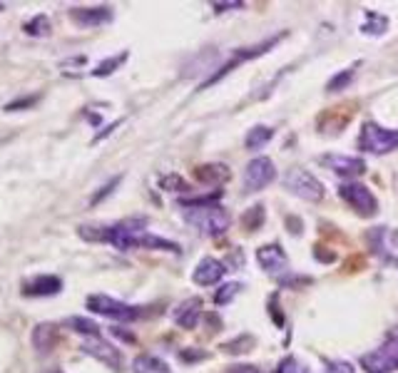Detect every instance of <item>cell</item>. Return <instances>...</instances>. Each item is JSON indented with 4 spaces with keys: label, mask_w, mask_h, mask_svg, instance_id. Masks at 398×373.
Listing matches in <instances>:
<instances>
[{
    "label": "cell",
    "mask_w": 398,
    "mask_h": 373,
    "mask_svg": "<svg viewBox=\"0 0 398 373\" xmlns=\"http://www.w3.org/2000/svg\"><path fill=\"white\" fill-rule=\"evenodd\" d=\"M185 222H190L199 234L219 236L230 229L232 217L219 204H199V207H185Z\"/></svg>",
    "instance_id": "obj_1"
},
{
    "label": "cell",
    "mask_w": 398,
    "mask_h": 373,
    "mask_svg": "<svg viewBox=\"0 0 398 373\" xmlns=\"http://www.w3.org/2000/svg\"><path fill=\"white\" fill-rule=\"evenodd\" d=\"M359 147L369 154H388L398 147V130H386L376 122H366L361 127Z\"/></svg>",
    "instance_id": "obj_2"
},
{
    "label": "cell",
    "mask_w": 398,
    "mask_h": 373,
    "mask_svg": "<svg viewBox=\"0 0 398 373\" xmlns=\"http://www.w3.org/2000/svg\"><path fill=\"white\" fill-rule=\"evenodd\" d=\"M361 366L366 373H391L398 371V331H393L381 348L361 356Z\"/></svg>",
    "instance_id": "obj_3"
},
{
    "label": "cell",
    "mask_w": 398,
    "mask_h": 373,
    "mask_svg": "<svg viewBox=\"0 0 398 373\" xmlns=\"http://www.w3.org/2000/svg\"><path fill=\"white\" fill-rule=\"evenodd\" d=\"M85 306L93 313H100V316L115 318V321H137L142 316L140 306H130L125 301H117V299L107 297V294H90Z\"/></svg>",
    "instance_id": "obj_4"
},
{
    "label": "cell",
    "mask_w": 398,
    "mask_h": 373,
    "mask_svg": "<svg viewBox=\"0 0 398 373\" xmlns=\"http://www.w3.org/2000/svg\"><path fill=\"white\" fill-rule=\"evenodd\" d=\"M284 186L289 189L294 197L304 199V202H321L324 199V184L306 170H289L284 175Z\"/></svg>",
    "instance_id": "obj_5"
},
{
    "label": "cell",
    "mask_w": 398,
    "mask_h": 373,
    "mask_svg": "<svg viewBox=\"0 0 398 373\" xmlns=\"http://www.w3.org/2000/svg\"><path fill=\"white\" fill-rule=\"evenodd\" d=\"M338 197L344 199L356 215L361 217H376L378 212V199L373 197V192L369 186L359 184V182H346L338 186Z\"/></svg>",
    "instance_id": "obj_6"
},
{
    "label": "cell",
    "mask_w": 398,
    "mask_h": 373,
    "mask_svg": "<svg viewBox=\"0 0 398 373\" xmlns=\"http://www.w3.org/2000/svg\"><path fill=\"white\" fill-rule=\"evenodd\" d=\"M284 35H274V38H269V40H264V43H259V45H254V48H241V50H234V55H232V60L230 62H224L222 67H219L217 72H214L209 80H204L202 83V90L204 88H209V85H214V83H219L224 75H230L232 70H237L239 65H244V62H249V60H254V57H259V55H264V53H269V50L274 48V45L281 40Z\"/></svg>",
    "instance_id": "obj_7"
},
{
    "label": "cell",
    "mask_w": 398,
    "mask_h": 373,
    "mask_svg": "<svg viewBox=\"0 0 398 373\" xmlns=\"http://www.w3.org/2000/svg\"><path fill=\"white\" fill-rule=\"evenodd\" d=\"M277 179V167L269 157H254L244 167V189L246 192H259Z\"/></svg>",
    "instance_id": "obj_8"
},
{
    "label": "cell",
    "mask_w": 398,
    "mask_h": 373,
    "mask_svg": "<svg viewBox=\"0 0 398 373\" xmlns=\"http://www.w3.org/2000/svg\"><path fill=\"white\" fill-rule=\"evenodd\" d=\"M82 351L88 353V356H93L95 361H100V363H105L107 368H112V371H122V363H125V358H122L120 348H115L112 344H107L102 336L82 341Z\"/></svg>",
    "instance_id": "obj_9"
},
{
    "label": "cell",
    "mask_w": 398,
    "mask_h": 373,
    "mask_svg": "<svg viewBox=\"0 0 398 373\" xmlns=\"http://www.w3.org/2000/svg\"><path fill=\"white\" fill-rule=\"evenodd\" d=\"M369 244L371 249L383 257L386 262L398 264V229H388V226H376V229L369 231Z\"/></svg>",
    "instance_id": "obj_10"
},
{
    "label": "cell",
    "mask_w": 398,
    "mask_h": 373,
    "mask_svg": "<svg viewBox=\"0 0 398 373\" xmlns=\"http://www.w3.org/2000/svg\"><path fill=\"white\" fill-rule=\"evenodd\" d=\"M112 8L110 6H93V8H70V20L80 28H100L112 22Z\"/></svg>",
    "instance_id": "obj_11"
},
{
    "label": "cell",
    "mask_w": 398,
    "mask_h": 373,
    "mask_svg": "<svg viewBox=\"0 0 398 373\" xmlns=\"http://www.w3.org/2000/svg\"><path fill=\"white\" fill-rule=\"evenodd\" d=\"M321 165L329 167L338 177H359L366 172V162L361 157H349V154H324Z\"/></svg>",
    "instance_id": "obj_12"
},
{
    "label": "cell",
    "mask_w": 398,
    "mask_h": 373,
    "mask_svg": "<svg viewBox=\"0 0 398 373\" xmlns=\"http://www.w3.org/2000/svg\"><path fill=\"white\" fill-rule=\"evenodd\" d=\"M224 271H230V269H227L219 259L204 257V259H199L197 269L192 271V279H194V284H199V286H214V284L222 281Z\"/></svg>",
    "instance_id": "obj_13"
},
{
    "label": "cell",
    "mask_w": 398,
    "mask_h": 373,
    "mask_svg": "<svg viewBox=\"0 0 398 373\" xmlns=\"http://www.w3.org/2000/svg\"><path fill=\"white\" fill-rule=\"evenodd\" d=\"M257 262L267 274H281L289 266V259L284 254V249L279 244H267V247L257 249Z\"/></svg>",
    "instance_id": "obj_14"
},
{
    "label": "cell",
    "mask_w": 398,
    "mask_h": 373,
    "mask_svg": "<svg viewBox=\"0 0 398 373\" xmlns=\"http://www.w3.org/2000/svg\"><path fill=\"white\" fill-rule=\"evenodd\" d=\"M172 318L175 324L182 326V329H194L197 321L202 318V299H185L182 304H177V308L172 311Z\"/></svg>",
    "instance_id": "obj_15"
},
{
    "label": "cell",
    "mask_w": 398,
    "mask_h": 373,
    "mask_svg": "<svg viewBox=\"0 0 398 373\" xmlns=\"http://www.w3.org/2000/svg\"><path fill=\"white\" fill-rule=\"evenodd\" d=\"M60 291H62L60 276L43 274V276H35V279L27 281L22 294H25V297H55V294H60Z\"/></svg>",
    "instance_id": "obj_16"
},
{
    "label": "cell",
    "mask_w": 398,
    "mask_h": 373,
    "mask_svg": "<svg viewBox=\"0 0 398 373\" xmlns=\"http://www.w3.org/2000/svg\"><path fill=\"white\" fill-rule=\"evenodd\" d=\"M194 175L202 184H224V182L230 179V167L227 165H204V167H197Z\"/></svg>",
    "instance_id": "obj_17"
},
{
    "label": "cell",
    "mask_w": 398,
    "mask_h": 373,
    "mask_svg": "<svg viewBox=\"0 0 398 373\" xmlns=\"http://www.w3.org/2000/svg\"><path fill=\"white\" fill-rule=\"evenodd\" d=\"M132 371L135 373H172V368L162 361V358L152 356V353H140L132 361Z\"/></svg>",
    "instance_id": "obj_18"
},
{
    "label": "cell",
    "mask_w": 398,
    "mask_h": 373,
    "mask_svg": "<svg viewBox=\"0 0 398 373\" xmlns=\"http://www.w3.org/2000/svg\"><path fill=\"white\" fill-rule=\"evenodd\" d=\"M274 140V130L267 125H257L251 127L249 132H246L244 137V147L249 149V152H257V149H262L264 144H269Z\"/></svg>",
    "instance_id": "obj_19"
},
{
    "label": "cell",
    "mask_w": 398,
    "mask_h": 373,
    "mask_svg": "<svg viewBox=\"0 0 398 373\" xmlns=\"http://www.w3.org/2000/svg\"><path fill=\"white\" fill-rule=\"evenodd\" d=\"M55 344V329L50 324H38L33 329V346L40 353H48Z\"/></svg>",
    "instance_id": "obj_20"
},
{
    "label": "cell",
    "mask_w": 398,
    "mask_h": 373,
    "mask_svg": "<svg viewBox=\"0 0 398 373\" xmlns=\"http://www.w3.org/2000/svg\"><path fill=\"white\" fill-rule=\"evenodd\" d=\"M386 28H388V18L378 15V13H373V11H366V20L361 22V33L378 38V35L386 33Z\"/></svg>",
    "instance_id": "obj_21"
},
{
    "label": "cell",
    "mask_w": 398,
    "mask_h": 373,
    "mask_svg": "<svg viewBox=\"0 0 398 373\" xmlns=\"http://www.w3.org/2000/svg\"><path fill=\"white\" fill-rule=\"evenodd\" d=\"M65 326H70V331H75V334L85 336V339H98V336H100V326L95 324V321H90V318L70 316V318L65 321Z\"/></svg>",
    "instance_id": "obj_22"
},
{
    "label": "cell",
    "mask_w": 398,
    "mask_h": 373,
    "mask_svg": "<svg viewBox=\"0 0 398 373\" xmlns=\"http://www.w3.org/2000/svg\"><path fill=\"white\" fill-rule=\"evenodd\" d=\"M130 57V53H120V55H112L107 60H102L98 67L93 70V77H107L112 75L115 70H120V65H125V60Z\"/></svg>",
    "instance_id": "obj_23"
},
{
    "label": "cell",
    "mask_w": 398,
    "mask_h": 373,
    "mask_svg": "<svg viewBox=\"0 0 398 373\" xmlns=\"http://www.w3.org/2000/svg\"><path fill=\"white\" fill-rule=\"evenodd\" d=\"M22 30H25L27 35H33V38H48L50 35V18L48 15H33L25 22V28Z\"/></svg>",
    "instance_id": "obj_24"
},
{
    "label": "cell",
    "mask_w": 398,
    "mask_h": 373,
    "mask_svg": "<svg viewBox=\"0 0 398 373\" xmlns=\"http://www.w3.org/2000/svg\"><path fill=\"white\" fill-rule=\"evenodd\" d=\"M241 224H244V229L257 231L259 226L264 224V207L262 204H254V207L246 209L244 217H241Z\"/></svg>",
    "instance_id": "obj_25"
},
{
    "label": "cell",
    "mask_w": 398,
    "mask_h": 373,
    "mask_svg": "<svg viewBox=\"0 0 398 373\" xmlns=\"http://www.w3.org/2000/svg\"><path fill=\"white\" fill-rule=\"evenodd\" d=\"M354 75H356L354 67H349V70L333 75L331 80H329V85H326V93H341V90H346L351 85V80H354Z\"/></svg>",
    "instance_id": "obj_26"
},
{
    "label": "cell",
    "mask_w": 398,
    "mask_h": 373,
    "mask_svg": "<svg viewBox=\"0 0 398 373\" xmlns=\"http://www.w3.org/2000/svg\"><path fill=\"white\" fill-rule=\"evenodd\" d=\"M239 291H241V284H237V281L219 286V291L214 294V304H217V306H227V304H232V299H234Z\"/></svg>",
    "instance_id": "obj_27"
},
{
    "label": "cell",
    "mask_w": 398,
    "mask_h": 373,
    "mask_svg": "<svg viewBox=\"0 0 398 373\" xmlns=\"http://www.w3.org/2000/svg\"><path fill=\"white\" fill-rule=\"evenodd\" d=\"M159 184H162V189H169V192H187V189H190V184H187L180 175L162 177V179H159Z\"/></svg>",
    "instance_id": "obj_28"
},
{
    "label": "cell",
    "mask_w": 398,
    "mask_h": 373,
    "mask_svg": "<svg viewBox=\"0 0 398 373\" xmlns=\"http://www.w3.org/2000/svg\"><path fill=\"white\" fill-rule=\"evenodd\" d=\"M324 366H326V373H356V368L344 358H324Z\"/></svg>",
    "instance_id": "obj_29"
},
{
    "label": "cell",
    "mask_w": 398,
    "mask_h": 373,
    "mask_svg": "<svg viewBox=\"0 0 398 373\" xmlns=\"http://www.w3.org/2000/svg\"><path fill=\"white\" fill-rule=\"evenodd\" d=\"M251 346H254V339L251 336H239L237 341L224 346V351L227 353H241V351H251Z\"/></svg>",
    "instance_id": "obj_30"
},
{
    "label": "cell",
    "mask_w": 398,
    "mask_h": 373,
    "mask_svg": "<svg viewBox=\"0 0 398 373\" xmlns=\"http://www.w3.org/2000/svg\"><path fill=\"white\" fill-rule=\"evenodd\" d=\"M279 373H311V371L304 366V363L296 361L294 356H289V358H284V361H281V366H279Z\"/></svg>",
    "instance_id": "obj_31"
},
{
    "label": "cell",
    "mask_w": 398,
    "mask_h": 373,
    "mask_svg": "<svg viewBox=\"0 0 398 373\" xmlns=\"http://www.w3.org/2000/svg\"><path fill=\"white\" fill-rule=\"evenodd\" d=\"M117 184H120V177H115V179L110 182V184H105V186H102V189H100V192H98V194H95V197H93V199H90V204H98V202H102V199H105V197H107V194H112V189H115V186H117Z\"/></svg>",
    "instance_id": "obj_32"
},
{
    "label": "cell",
    "mask_w": 398,
    "mask_h": 373,
    "mask_svg": "<svg viewBox=\"0 0 398 373\" xmlns=\"http://www.w3.org/2000/svg\"><path fill=\"white\" fill-rule=\"evenodd\" d=\"M277 301H279V294H272V297H269V313H272L274 324H277V326H284V316L279 313Z\"/></svg>",
    "instance_id": "obj_33"
},
{
    "label": "cell",
    "mask_w": 398,
    "mask_h": 373,
    "mask_svg": "<svg viewBox=\"0 0 398 373\" xmlns=\"http://www.w3.org/2000/svg\"><path fill=\"white\" fill-rule=\"evenodd\" d=\"M279 284L281 286H304V284H311L309 276H286V279H279Z\"/></svg>",
    "instance_id": "obj_34"
},
{
    "label": "cell",
    "mask_w": 398,
    "mask_h": 373,
    "mask_svg": "<svg viewBox=\"0 0 398 373\" xmlns=\"http://www.w3.org/2000/svg\"><path fill=\"white\" fill-rule=\"evenodd\" d=\"M38 102V95H33V97H25V100H18V102H11L6 107V112H15L18 107H30V104Z\"/></svg>",
    "instance_id": "obj_35"
},
{
    "label": "cell",
    "mask_w": 398,
    "mask_h": 373,
    "mask_svg": "<svg viewBox=\"0 0 398 373\" xmlns=\"http://www.w3.org/2000/svg\"><path fill=\"white\" fill-rule=\"evenodd\" d=\"M212 8L217 13H224V11H244V3H239V0H237V3H214Z\"/></svg>",
    "instance_id": "obj_36"
},
{
    "label": "cell",
    "mask_w": 398,
    "mask_h": 373,
    "mask_svg": "<svg viewBox=\"0 0 398 373\" xmlns=\"http://www.w3.org/2000/svg\"><path fill=\"white\" fill-rule=\"evenodd\" d=\"M227 373H262L257 366H230Z\"/></svg>",
    "instance_id": "obj_37"
},
{
    "label": "cell",
    "mask_w": 398,
    "mask_h": 373,
    "mask_svg": "<svg viewBox=\"0 0 398 373\" xmlns=\"http://www.w3.org/2000/svg\"><path fill=\"white\" fill-rule=\"evenodd\" d=\"M112 334L120 336V339H125V341H132V334H125V331H120V329H112Z\"/></svg>",
    "instance_id": "obj_38"
},
{
    "label": "cell",
    "mask_w": 398,
    "mask_h": 373,
    "mask_svg": "<svg viewBox=\"0 0 398 373\" xmlns=\"http://www.w3.org/2000/svg\"><path fill=\"white\" fill-rule=\"evenodd\" d=\"M0 11H3V3H0Z\"/></svg>",
    "instance_id": "obj_39"
}]
</instances>
